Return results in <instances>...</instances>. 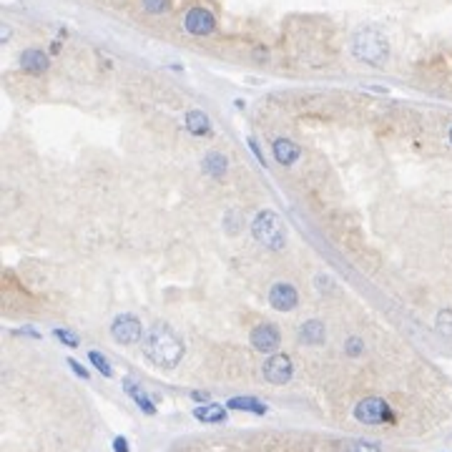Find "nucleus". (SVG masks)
I'll return each instance as SVG.
<instances>
[{
    "label": "nucleus",
    "mask_w": 452,
    "mask_h": 452,
    "mask_svg": "<svg viewBox=\"0 0 452 452\" xmlns=\"http://www.w3.org/2000/svg\"><path fill=\"white\" fill-rule=\"evenodd\" d=\"M88 360L93 362V364H96V369L101 372V375H106V377H111V375H113L111 364H108V360H106L104 355H98V352H90Z\"/></svg>",
    "instance_id": "nucleus-18"
},
{
    "label": "nucleus",
    "mask_w": 452,
    "mask_h": 452,
    "mask_svg": "<svg viewBox=\"0 0 452 452\" xmlns=\"http://www.w3.org/2000/svg\"><path fill=\"white\" fill-rule=\"evenodd\" d=\"M194 417L199 420V422L219 424V422H226V410H224L222 404L206 402V404H202V407H196V410H194Z\"/></svg>",
    "instance_id": "nucleus-13"
},
{
    "label": "nucleus",
    "mask_w": 452,
    "mask_h": 452,
    "mask_svg": "<svg viewBox=\"0 0 452 452\" xmlns=\"http://www.w3.org/2000/svg\"><path fill=\"white\" fill-rule=\"evenodd\" d=\"M113 450H116V452H131V447H128V440H126V438H116V440H113Z\"/></svg>",
    "instance_id": "nucleus-22"
},
{
    "label": "nucleus",
    "mask_w": 452,
    "mask_h": 452,
    "mask_svg": "<svg viewBox=\"0 0 452 452\" xmlns=\"http://www.w3.org/2000/svg\"><path fill=\"white\" fill-rule=\"evenodd\" d=\"M204 171L211 176H224V171H226V159H224L222 153H209L206 159H204Z\"/></svg>",
    "instance_id": "nucleus-17"
},
{
    "label": "nucleus",
    "mask_w": 452,
    "mask_h": 452,
    "mask_svg": "<svg viewBox=\"0 0 452 452\" xmlns=\"http://www.w3.org/2000/svg\"><path fill=\"white\" fill-rule=\"evenodd\" d=\"M302 148L294 144V141L289 139H277L274 141V159L282 164V166H289V164H294V161L299 159Z\"/></svg>",
    "instance_id": "nucleus-11"
},
{
    "label": "nucleus",
    "mask_w": 452,
    "mask_h": 452,
    "mask_svg": "<svg viewBox=\"0 0 452 452\" xmlns=\"http://www.w3.org/2000/svg\"><path fill=\"white\" fill-rule=\"evenodd\" d=\"M450 144H452V128H450Z\"/></svg>",
    "instance_id": "nucleus-27"
},
{
    "label": "nucleus",
    "mask_w": 452,
    "mask_h": 452,
    "mask_svg": "<svg viewBox=\"0 0 452 452\" xmlns=\"http://www.w3.org/2000/svg\"><path fill=\"white\" fill-rule=\"evenodd\" d=\"M352 50H355V56L360 61L369 63V66H382L390 56V46L384 41V35L375 28L360 30L355 35V41H352Z\"/></svg>",
    "instance_id": "nucleus-2"
},
{
    "label": "nucleus",
    "mask_w": 452,
    "mask_h": 452,
    "mask_svg": "<svg viewBox=\"0 0 452 452\" xmlns=\"http://www.w3.org/2000/svg\"><path fill=\"white\" fill-rule=\"evenodd\" d=\"M360 352V340H349V355H357Z\"/></svg>",
    "instance_id": "nucleus-26"
},
{
    "label": "nucleus",
    "mask_w": 452,
    "mask_h": 452,
    "mask_svg": "<svg viewBox=\"0 0 452 452\" xmlns=\"http://www.w3.org/2000/svg\"><path fill=\"white\" fill-rule=\"evenodd\" d=\"M347 452H382V450H380V445H375V442L357 440V442H352V445L347 447Z\"/></svg>",
    "instance_id": "nucleus-19"
},
{
    "label": "nucleus",
    "mask_w": 452,
    "mask_h": 452,
    "mask_svg": "<svg viewBox=\"0 0 452 452\" xmlns=\"http://www.w3.org/2000/svg\"><path fill=\"white\" fill-rule=\"evenodd\" d=\"M355 417L362 424H384V422H395V412L380 397H367V400H362L355 407Z\"/></svg>",
    "instance_id": "nucleus-4"
},
{
    "label": "nucleus",
    "mask_w": 452,
    "mask_h": 452,
    "mask_svg": "<svg viewBox=\"0 0 452 452\" xmlns=\"http://www.w3.org/2000/svg\"><path fill=\"white\" fill-rule=\"evenodd\" d=\"M124 392L126 395H131V400L139 404L141 410L146 412V415H156V404L148 400V395L139 387V382H133L131 377H124Z\"/></svg>",
    "instance_id": "nucleus-10"
},
{
    "label": "nucleus",
    "mask_w": 452,
    "mask_h": 452,
    "mask_svg": "<svg viewBox=\"0 0 452 452\" xmlns=\"http://www.w3.org/2000/svg\"><path fill=\"white\" fill-rule=\"evenodd\" d=\"M251 231H254V237H257V242H262L264 246H269V249H282L286 242V229L284 224H282V219H279L274 211H262V214L254 219V224H251Z\"/></svg>",
    "instance_id": "nucleus-3"
},
{
    "label": "nucleus",
    "mask_w": 452,
    "mask_h": 452,
    "mask_svg": "<svg viewBox=\"0 0 452 452\" xmlns=\"http://www.w3.org/2000/svg\"><path fill=\"white\" fill-rule=\"evenodd\" d=\"M249 146H251V151H254V156H257V159H259V164H262V166H266V161H264V153L259 151L257 141H254V139H249Z\"/></svg>",
    "instance_id": "nucleus-24"
},
{
    "label": "nucleus",
    "mask_w": 452,
    "mask_h": 452,
    "mask_svg": "<svg viewBox=\"0 0 452 452\" xmlns=\"http://www.w3.org/2000/svg\"><path fill=\"white\" fill-rule=\"evenodd\" d=\"M191 397H194L196 402H209V392H191Z\"/></svg>",
    "instance_id": "nucleus-25"
},
{
    "label": "nucleus",
    "mask_w": 452,
    "mask_h": 452,
    "mask_svg": "<svg viewBox=\"0 0 452 452\" xmlns=\"http://www.w3.org/2000/svg\"><path fill=\"white\" fill-rule=\"evenodd\" d=\"M292 360L286 355H271L269 360L264 362V377L271 384H284L292 380Z\"/></svg>",
    "instance_id": "nucleus-6"
},
{
    "label": "nucleus",
    "mask_w": 452,
    "mask_h": 452,
    "mask_svg": "<svg viewBox=\"0 0 452 452\" xmlns=\"http://www.w3.org/2000/svg\"><path fill=\"white\" fill-rule=\"evenodd\" d=\"M279 342H282V334L274 324H259L251 332V347L259 349V352H266V355L277 352Z\"/></svg>",
    "instance_id": "nucleus-7"
},
{
    "label": "nucleus",
    "mask_w": 452,
    "mask_h": 452,
    "mask_svg": "<svg viewBox=\"0 0 452 452\" xmlns=\"http://www.w3.org/2000/svg\"><path fill=\"white\" fill-rule=\"evenodd\" d=\"M229 410H239V412H254V415H266V404L254 400V397H231L226 402Z\"/></svg>",
    "instance_id": "nucleus-14"
},
{
    "label": "nucleus",
    "mask_w": 452,
    "mask_h": 452,
    "mask_svg": "<svg viewBox=\"0 0 452 452\" xmlns=\"http://www.w3.org/2000/svg\"><path fill=\"white\" fill-rule=\"evenodd\" d=\"M299 337H302L304 344H312V347H314V344H322V342H324V324L317 322V320L306 322V324H302Z\"/></svg>",
    "instance_id": "nucleus-15"
},
{
    "label": "nucleus",
    "mask_w": 452,
    "mask_h": 452,
    "mask_svg": "<svg viewBox=\"0 0 452 452\" xmlns=\"http://www.w3.org/2000/svg\"><path fill=\"white\" fill-rule=\"evenodd\" d=\"M144 8H146L148 13H164L168 8L166 0H144Z\"/></svg>",
    "instance_id": "nucleus-21"
},
{
    "label": "nucleus",
    "mask_w": 452,
    "mask_h": 452,
    "mask_svg": "<svg viewBox=\"0 0 452 452\" xmlns=\"http://www.w3.org/2000/svg\"><path fill=\"white\" fill-rule=\"evenodd\" d=\"M21 66H23V70H28V73L38 76V73H43V70L48 68V56L38 48H30L21 56Z\"/></svg>",
    "instance_id": "nucleus-12"
},
{
    "label": "nucleus",
    "mask_w": 452,
    "mask_h": 452,
    "mask_svg": "<svg viewBox=\"0 0 452 452\" xmlns=\"http://www.w3.org/2000/svg\"><path fill=\"white\" fill-rule=\"evenodd\" d=\"M297 292H294L292 284H284V282H279V284L271 286L269 292V304L279 312H292L294 306H297Z\"/></svg>",
    "instance_id": "nucleus-9"
},
{
    "label": "nucleus",
    "mask_w": 452,
    "mask_h": 452,
    "mask_svg": "<svg viewBox=\"0 0 452 452\" xmlns=\"http://www.w3.org/2000/svg\"><path fill=\"white\" fill-rule=\"evenodd\" d=\"M214 26H216L214 15L206 8H191L186 13V18H184V28L191 35H209L214 30Z\"/></svg>",
    "instance_id": "nucleus-8"
},
{
    "label": "nucleus",
    "mask_w": 452,
    "mask_h": 452,
    "mask_svg": "<svg viewBox=\"0 0 452 452\" xmlns=\"http://www.w3.org/2000/svg\"><path fill=\"white\" fill-rule=\"evenodd\" d=\"M186 128L194 136H204V133H209V116L204 111H188L186 113Z\"/></svg>",
    "instance_id": "nucleus-16"
},
{
    "label": "nucleus",
    "mask_w": 452,
    "mask_h": 452,
    "mask_svg": "<svg viewBox=\"0 0 452 452\" xmlns=\"http://www.w3.org/2000/svg\"><path fill=\"white\" fill-rule=\"evenodd\" d=\"M68 364H70V367H73V372H76L78 377H83V380H88V369L81 367V364H78L76 360H68Z\"/></svg>",
    "instance_id": "nucleus-23"
},
{
    "label": "nucleus",
    "mask_w": 452,
    "mask_h": 452,
    "mask_svg": "<svg viewBox=\"0 0 452 452\" xmlns=\"http://www.w3.org/2000/svg\"><path fill=\"white\" fill-rule=\"evenodd\" d=\"M111 334L119 344H136L141 340V334H144V327H141V322L133 314H121L113 322Z\"/></svg>",
    "instance_id": "nucleus-5"
},
{
    "label": "nucleus",
    "mask_w": 452,
    "mask_h": 452,
    "mask_svg": "<svg viewBox=\"0 0 452 452\" xmlns=\"http://www.w3.org/2000/svg\"><path fill=\"white\" fill-rule=\"evenodd\" d=\"M56 337L63 342V344H68V347H78V337L68 329H56Z\"/></svg>",
    "instance_id": "nucleus-20"
},
{
    "label": "nucleus",
    "mask_w": 452,
    "mask_h": 452,
    "mask_svg": "<svg viewBox=\"0 0 452 452\" xmlns=\"http://www.w3.org/2000/svg\"><path fill=\"white\" fill-rule=\"evenodd\" d=\"M144 352L161 369H174L184 357V342L166 324H156L144 337Z\"/></svg>",
    "instance_id": "nucleus-1"
}]
</instances>
